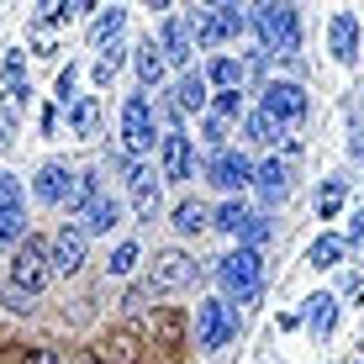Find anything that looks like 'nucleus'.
<instances>
[{
    "label": "nucleus",
    "mask_w": 364,
    "mask_h": 364,
    "mask_svg": "<svg viewBox=\"0 0 364 364\" xmlns=\"http://www.w3.org/2000/svg\"><path fill=\"white\" fill-rule=\"evenodd\" d=\"M0 206H21V191H16V174H0Z\"/></svg>",
    "instance_id": "38"
},
{
    "label": "nucleus",
    "mask_w": 364,
    "mask_h": 364,
    "mask_svg": "<svg viewBox=\"0 0 364 364\" xmlns=\"http://www.w3.org/2000/svg\"><path fill=\"white\" fill-rule=\"evenodd\" d=\"M127 191H132L137 217L154 222V211H159V174L148 169V164H132V169H127Z\"/></svg>",
    "instance_id": "10"
},
{
    "label": "nucleus",
    "mask_w": 364,
    "mask_h": 364,
    "mask_svg": "<svg viewBox=\"0 0 364 364\" xmlns=\"http://www.w3.org/2000/svg\"><path fill=\"white\" fill-rule=\"evenodd\" d=\"M211 80H217L222 90H237V85H243V64H237V58H217V64H211Z\"/></svg>",
    "instance_id": "31"
},
{
    "label": "nucleus",
    "mask_w": 364,
    "mask_h": 364,
    "mask_svg": "<svg viewBox=\"0 0 364 364\" xmlns=\"http://www.w3.org/2000/svg\"><path fill=\"white\" fill-rule=\"evenodd\" d=\"M254 185H259V196H264L269 206H274V200H285V196H291V164L264 159V164L254 169Z\"/></svg>",
    "instance_id": "12"
},
{
    "label": "nucleus",
    "mask_w": 364,
    "mask_h": 364,
    "mask_svg": "<svg viewBox=\"0 0 364 364\" xmlns=\"http://www.w3.org/2000/svg\"><path fill=\"white\" fill-rule=\"evenodd\" d=\"M333 58L338 64H354L359 58V16L354 11H338L333 16Z\"/></svg>",
    "instance_id": "13"
},
{
    "label": "nucleus",
    "mask_w": 364,
    "mask_h": 364,
    "mask_svg": "<svg viewBox=\"0 0 364 364\" xmlns=\"http://www.w3.org/2000/svg\"><path fill=\"white\" fill-rule=\"evenodd\" d=\"M48 259H53V269L58 274H80L85 269V259H90V237H85V228H58L53 232V243H48Z\"/></svg>",
    "instance_id": "7"
},
{
    "label": "nucleus",
    "mask_w": 364,
    "mask_h": 364,
    "mask_svg": "<svg viewBox=\"0 0 364 364\" xmlns=\"http://www.w3.org/2000/svg\"><path fill=\"white\" fill-rule=\"evenodd\" d=\"M174 100H180V111H200V106H206V74L185 69L180 80H174Z\"/></svg>",
    "instance_id": "21"
},
{
    "label": "nucleus",
    "mask_w": 364,
    "mask_h": 364,
    "mask_svg": "<svg viewBox=\"0 0 364 364\" xmlns=\"http://www.w3.org/2000/svg\"><path fill=\"white\" fill-rule=\"evenodd\" d=\"M306 328H311V338H328L338 328V296H311L306 301Z\"/></svg>",
    "instance_id": "19"
},
{
    "label": "nucleus",
    "mask_w": 364,
    "mask_h": 364,
    "mask_svg": "<svg viewBox=\"0 0 364 364\" xmlns=\"http://www.w3.org/2000/svg\"><path fill=\"white\" fill-rule=\"evenodd\" d=\"M159 164H164V180H185V174H191V137L169 132L164 148H159Z\"/></svg>",
    "instance_id": "15"
},
{
    "label": "nucleus",
    "mask_w": 364,
    "mask_h": 364,
    "mask_svg": "<svg viewBox=\"0 0 364 364\" xmlns=\"http://www.w3.org/2000/svg\"><path fill=\"white\" fill-rule=\"evenodd\" d=\"M254 32L264 37L269 53H296V43H301L296 6H254Z\"/></svg>",
    "instance_id": "3"
},
{
    "label": "nucleus",
    "mask_w": 364,
    "mask_h": 364,
    "mask_svg": "<svg viewBox=\"0 0 364 364\" xmlns=\"http://www.w3.org/2000/svg\"><path fill=\"white\" fill-rule=\"evenodd\" d=\"M69 191H74L69 164H43V169H37V200L58 206V200H69Z\"/></svg>",
    "instance_id": "14"
},
{
    "label": "nucleus",
    "mask_w": 364,
    "mask_h": 364,
    "mask_svg": "<svg viewBox=\"0 0 364 364\" xmlns=\"http://www.w3.org/2000/svg\"><path fill=\"white\" fill-rule=\"evenodd\" d=\"M185 27H191V37H196V48H217L222 37V16H217V6H206V11H191L185 16Z\"/></svg>",
    "instance_id": "18"
},
{
    "label": "nucleus",
    "mask_w": 364,
    "mask_h": 364,
    "mask_svg": "<svg viewBox=\"0 0 364 364\" xmlns=\"http://www.w3.org/2000/svg\"><path fill=\"white\" fill-rule=\"evenodd\" d=\"M6 306H11V311H21V317H27V311L37 306V296H27V291H11V285H6Z\"/></svg>",
    "instance_id": "36"
},
{
    "label": "nucleus",
    "mask_w": 364,
    "mask_h": 364,
    "mask_svg": "<svg viewBox=\"0 0 364 364\" xmlns=\"http://www.w3.org/2000/svg\"><path fill=\"white\" fill-rule=\"evenodd\" d=\"M264 111L280 122V127L285 122H301L306 117V90H301L296 80H269L264 85Z\"/></svg>",
    "instance_id": "8"
},
{
    "label": "nucleus",
    "mask_w": 364,
    "mask_h": 364,
    "mask_svg": "<svg viewBox=\"0 0 364 364\" xmlns=\"http://www.w3.org/2000/svg\"><path fill=\"white\" fill-rule=\"evenodd\" d=\"M53 274V259H48V243L43 237H21L16 243V264H11V291H27L37 296Z\"/></svg>",
    "instance_id": "2"
},
{
    "label": "nucleus",
    "mask_w": 364,
    "mask_h": 364,
    "mask_svg": "<svg viewBox=\"0 0 364 364\" xmlns=\"http://www.w3.org/2000/svg\"><path fill=\"white\" fill-rule=\"evenodd\" d=\"M69 127H74V137H95L100 132V100L95 95H80L69 106Z\"/></svg>",
    "instance_id": "20"
},
{
    "label": "nucleus",
    "mask_w": 364,
    "mask_h": 364,
    "mask_svg": "<svg viewBox=\"0 0 364 364\" xmlns=\"http://www.w3.org/2000/svg\"><path fill=\"white\" fill-rule=\"evenodd\" d=\"M243 132L254 137V143H274V137H280V122H274L269 111H254V117L243 122Z\"/></svg>",
    "instance_id": "30"
},
{
    "label": "nucleus",
    "mask_w": 364,
    "mask_h": 364,
    "mask_svg": "<svg viewBox=\"0 0 364 364\" xmlns=\"http://www.w3.org/2000/svg\"><path fill=\"white\" fill-rule=\"evenodd\" d=\"M217 16H222V32H228V37L254 32V11H243V6H217Z\"/></svg>",
    "instance_id": "28"
},
{
    "label": "nucleus",
    "mask_w": 364,
    "mask_h": 364,
    "mask_svg": "<svg viewBox=\"0 0 364 364\" xmlns=\"http://www.w3.org/2000/svg\"><path fill=\"white\" fill-rule=\"evenodd\" d=\"M27 364H58V354H53V348H32Z\"/></svg>",
    "instance_id": "40"
},
{
    "label": "nucleus",
    "mask_w": 364,
    "mask_h": 364,
    "mask_svg": "<svg viewBox=\"0 0 364 364\" xmlns=\"http://www.w3.org/2000/svg\"><path fill=\"white\" fill-rule=\"evenodd\" d=\"M200 228H211V211L200 206V200H180V206H174V232H200Z\"/></svg>",
    "instance_id": "25"
},
{
    "label": "nucleus",
    "mask_w": 364,
    "mask_h": 364,
    "mask_svg": "<svg viewBox=\"0 0 364 364\" xmlns=\"http://www.w3.org/2000/svg\"><path fill=\"white\" fill-rule=\"evenodd\" d=\"M164 69H169V58L159 53V43L137 48V80H143V85H159V80H164Z\"/></svg>",
    "instance_id": "24"
},
{
    "label": "nucleus",
    "mask_w": 364,
    "mask_h": 364,
    "mask_svg": "<svg viewBox=\"0 0 364 364\" xmlns=\"http://www.w3.org/2000/svg\"><path fill=\"white\" fill-rule=\"evenodd\" d=\"M154 132H159V117L148 106V95H127V106H122V137H127V148L132 154L154 148Z\"/></svg>",
    "instance_id": "6"
},
{
    "label": "nucleus",
    "mask_w": 364,
    "mask_h": 364,
    "mask_svg": "<svg viewBox=\"0 0 364 364\" xmlns=\"http://www.w3.org/2000/svg\"><path fill=\"white\" fill-rule=\"evenodd\" d=\"M338 206H343V180H322V185H317V217H322V222L338 217Z\"/></svg>",
    "instance_id": "29"
},
{
    "label": "nucleus",
    "mask_w": 364,
    "mask_h": 364,
    "mask_svg": "<svg viewBox=\"0 0 364 364\" xmlns=\"http://www.w3.org/2000/svg\"><path fill=\"white\" fill-rule=\"evenodd\" d=\"M159 53H164L169 64H191V53H196V37H191V27H185V16L164 21V43H159Z\"/></svg>",
    "instance_id": "16"
},
{
    "label": "nucleus",
    "mask_w": 364,
    "mask_h": 364,
    "mask_svg": "<svg viewBox=\"0 0 364 364\" xmlns=\"http://www.w3.org/2000/svg\"><path fill=\"white\" fill-rule=\"evenodd\" d=\"M95 196H100V191H95V174H74V191H69V206H74V211H85V206H90Z\"/></svg>",
    "instance_id": "32"
},
{
    "label": "nucleus",
    "mask_w": 364,
    "mask_h": 364,
    "mask_svg": "<svg viewBox=\"0 0 364 364\" xmlns=\"http://www.w3.org/2000/svg\"><path fill=\"white\" fill-rule=\"evenodd\" d=\"M191 280H196V264L180 254V248H164V254L154 259V269H148L143 285H148L154 296H169V291H185Z\"/></svg>",
    "instance_id": "4"
},
{
    "label": "nucleus",
    "mask_w": 364,
    "mask_h": 364,
    "mask_svg": "<svg viewBox=\"0 0 364 364\" xmlns=\"http://www.w3.org/2000/svg\"><path fill=\"white\" fill-rule=\"evenodd\" d=\"M206 180L217 185V191H243V185L254 180V164H248L243 154H232V148H222V154H211Z\"/></svg>",
    "instance_id": "9"
},
{
    "label": "nucleus",
    "mask_w": 364,
    "mask_h": 364,
    "mask_svg": "<svg viewBox=\"0 0 364 364\" xmlns=\"http://www.w3.org/2000/svg\"><path fill=\"white\" fill-rule=\"evenodd\" d=\"M21 237H27V211L21 206H0V248L21 243Z\"/></svg>",
    "instance_id": "27"
},
{
    "label": "nucleus",
    "mask_w": 364,
    "mask_h": 364,
    "mask_svg": "<svg viewBox=\"0 0 364 364\" xmlns=\"http://www.w3.org/2000/svg\"><path fill=\"white\" fill-rule=\"evenodd\" d=\"M74 364H100V359H95V354H80V359H74Z\"/></svg>",
    "instance_id": "43"
},
{
    "label": "nucleus",
    "mask_w": 364,
    "mask_h": 364,
    "mask_svg": "<svg viewBox=\"0 0 364 364\" xmlns=\"http://www.w3.org/2000/svg\"><path fill=\"white\" fill-rule=\"evenodd\" d=\"M237 111H243V100H237V90H222V95H217V117H228V122H232Z\"/></svg>",
    "instance_id": "37"
},
{
    "label": "nucleus",
    "mask_w": 364,
    "mask_h": 364,
    "mask_svg": "<svg viewBox=\"0 0 364 364\" xmlns=\"http://www.w3.org/2000/svg\"><path fill=\"white\" fill-rule=\"evenodd\" d=\"M117 222H122V200H117V196H95L90 206H85V222H80V228H85V237H90V232H111Z\"/></svg>",
    "instance_id": "17"
},
{
    "label": "nucleus",
    "mask_w": 364,
    "mask_h": 364,
    "mask_svg": "<svg viewBox=\"0 0 364 364\" xmlns=\"http://www.w3.org/2000/svg\"><path fill=\"white\" fill-rule=\"evenodd\" d=\"M206 137L217 143V154H222V137H228V117H211V122H206Z\"/></svg>",
    "instance_id": "39"
},
{
    "label": "nucleus",
    "mask_w": 364,
    "mask_h": 364,
    "mask_svg": "<svg viewBox=\"0 0 364 364\" xmlns=\"http://www.w3.org/2000/svg\"><path fill=\"white\" fill-rule=\"evenodd\" d=\"M348 154H354V159H364V132H354V143H348Z\"/></svg>",
    "instance_id": "42"
},
{
    "label": "nucleus",
    "mask_w": 364,
    "mask_h": 364,
    "mask_svg": "<svg viewBox=\"0 0 364 364\" xmlns=\"http://www.w3.org/2000/svg\"><path fill=\"white\" fill-rule=\"evenodd\" d=\"M117 69H122V48H111V53H100V64H95V80L106 85V80H111Z\"/></svg>",
    "instance_id": "34"
},
{
    "label": "nucleus",
    "mask_w": 364,
    "mask_h": 364,
    "mask_svg": "<svg viewBox=\"0 0 364 364\" xmlns=\"http://www.w3.org/2000/svg\"><path fill=\"white\" fill-rule=\"evenodd\" d=\"M254 222V211L243 206V200H228V206H217V217H211V228L217 232H232V237H243V228Z\"/></svg>",
    "instance_id": "23"
},
{
    "label": "nucleus",
    "mask_w": 364,
    "mask_h": 364,
    "mask_svg": "<svg viewBox=\"0 0 364 364\" xmlns=\"http://www.w3.org/2000/svg\"><path fill=\"white\" fill-rule=\"evenodd\" d=\"M122 27H127V11H117V6H111L106 16H100L95 27H90V43H95V48H117V37H122Z\"/></svg>",
    "instance_id": "26"
},
{
    "label": "nucleus",
    "mask_w": 364,
    "mask_h": 364,
    "mask_svg": "<svg viewBox=\"0 0 364 364\" xmlns=\"http://www.w3.org/2000/svg\"><path fill=\"white\" fill-rule=\"evenodd\" d=\"M217 280H222V291L232 301H254L259 285H264V264H259L254 248H237V254L217 259Z\"/></svg>",
    "instance_id": "1"
},
{
    "label": "nucleus",
    "mask_w": 364,
    "mask_h": 364,
    "mask_svg": "<svg viewBox=\"0 0 364 364\" xmlns=\"http://www.w3.org/2000/svg\"><path fill=\"white\" fill-rule=\"evenodd\" d=\"M154 348H185V311L180 306H154Z\"/></svg>",
    "instance_id": "11"
},
{
    "label": "nucleus",
    "mask_w": 364,
    "mask_h": 364,
    "mask_svg": "<svg viewBox=\"0 0 364 364\" xmlns=\"http://www.w3.org/2000/svg\"><path fill=\"white\" fill-rule=\"evenodd\" d=\"M343 248H348V237H333V232H322L317 243H311L306 264H311V269H333L338 259H343Z\"/></svg>",
    "instance_id": "22"
},
{
    "label": "nucleus",
    "mask_w": 364,
    "mask_h": 364,
    "mask_svg": "<svg viewBox=\"0 0 364 364\" xmlns=\"http://www.w3.org/2000/svg\"><path fill=\"white\" fill-rule=\"evenodd\" d=\"M74 80H80V74H74V64H69L64 74H58V106H74V100H80L74 95Z\"/></svg>",
    "instance_id": "35"
},
{
    "label": "nucleus",
    "mask_w": 364,
    "mask_h": 364,
    "mask_svg": "<svg viewBox=\"0 0 364 364\" xmlns=\"http://www.w3.org/2000/svg\"><path fill=\"white\" fill-rule=\"evenodd\" d=\"M137 264V243H132V237H127V243H122L117 248V254H111V274H127Z\"/></svg>",
    "instance_id": "33"
},
{
    "label": "nucleus",
    "mask_w": 364,
    "mask_h": 364,
    "mask_svg": "<svg viewBox=\"0 0 364 364\" xmlns=\"http://www.w3.org/2000/svg\"><path fill=\"white\" fill-rule=\"evenodd\" d=\"M348 243H364V206L354 211V228H348Z\"/></svg>",
    "instance_id": "41"
},
{
    "label": "nucleus",
    "mask_w": 364,
    "mask_h": 364,
    "mask_svg": "<svg viewBox=\"0 0 364 364\" xmlns=\"http://www.w3.org/2000/svg\"><path fill=\"white\" fill-rule=\"evenodd\" d=\"M232 333H237L232 306H222V301H200L196 306V348H222Z\"/></svg>",
    "instance_id": "5"
}]
</instances>
